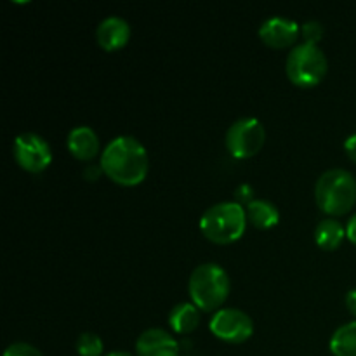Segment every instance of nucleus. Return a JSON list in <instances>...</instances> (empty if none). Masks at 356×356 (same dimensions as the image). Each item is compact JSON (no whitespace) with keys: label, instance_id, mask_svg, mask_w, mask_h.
<instances>
[{"label":"nucleus","instance_id":"f3484780","mask_svg":"<svg viewBox=\"0 0 356 356\" xmlns=\"http://www.w3.org/2000/svg\"><path fill=\"white\" fill-rule=\"evenodd\" d=\"M103 348V339L94 332H82L76 337V353L80 356H101Z\"/></svg>","mask_w":356,"mask_h":356},{"label":"nucleus","instance_id":"9b49d317","mask_svg":"<svg viewBox=\"0 0 356 356\" xmlns=\"http://www.w3.org/2000/svg\"><path fill=\"white\" fill-rule=\"evenodd\" d=\"M131 26L122 16H106L96 28V40L104 51H118L127 45Z\"/></svg>","mask_w":356,"mask_h":356},{"label":"nucleus","instance_id":"412c9836","mask_svg":"<svg viewBox=\"0 0 356 356\" xmlns=\"http://www.w3.org/2000/svg\"><path fill=\"white\" fill-rule=\"evenodd\" d=\"M101 172H103V167L101 165H87L86 169H83V177H86L87 181H97V177L101 176Z\"/></svg>","mask_w":356,"mask_h":356},{"label":"nucleus","instance_id":"0eeeda50","mask_svg":"<svg viewBox=\"0 0 356 356\" xmlns=\"http://www.w3.org/2000/svg\"><path fill=\"white\" fill-rule=\"evenodd\" d=\"M13 155L17 165L28 172H42L52 162L51 145L37 132H21L16 136Z\"/></svg>","mask_w":356,"mask_h":356},{"label":"nucleus","instance_id":"5701e85b","mask_svg":"<svg viewBox=\"0 0 356 356\" xmlns=\"http://www.w3.org/2000/svg\"><path fill=\"white\" fill-rule=\"evenodd\" d=\"M346 236L351 243L356 245V212L348 219V225H346Z\"/></svg>","mask_w":356,"mask_h":356},{"label":"nucleus","instance_id":"393cba45","mask_svg":"<svg viewBox=\"0 0 356 356\" xmlns=\"http://www.w3.org/2000/svg\"><path fill=\"white\" fill-rule=\"evenodd\" d=\"M106 356H134L132 353H129V351H122V350H117V351H110Z\"/></svg>","mask_w":356,"mask_h":356},{"label":"nucleus","instance_id":"2eb2a0df","mask_svg":"<svg viewBox=\"0 0 356 356\" xmlns=\"http://www.w3.org/2000/svg\"><path fill=\"white\" fill-rule=\"evenodd\" d=\"M346 238V226L337 219H323L315 228V242L325 250H334Z\"/></svg>","mask_w":356,"mask_h":356},{"label":"nucleus","instance_id":"a211bd4d","mask_svg":"<svg viewBox=\"0 0 356 356\" xmlns=\"http://www.w3.org/2000/svg\"><path fill=\"white\" fill-rule=\"evenodd\" d=\"M301 35L305 38V42L318 45V42L323 38V24L316 19L306 21L301 26Z\"/></svg>","mask_w":356,"mask_h":356},{"label":"nucleus","instance_id":"20e7f679","mask_svg":"<svg viewBox=\"0 0 356 356\" xmlns=\"http://www.w3.org/2000/svg\"><path fill=\"white\" fill-rule=\"evenodd\" d=\"M247 211L238 202H219L211 205L200 218V229L214 243H232L245 233Z\"/></svg>","mask_w":356,"mask_h":356},{"label":"nucleus","instance_id":"dca6fc26","mask_svg":"<svg viewBox=\"0 0 356 356\" xmlns=\"http://www.w3.org/2000/svg\"><path fill=\"white\" fill-rule=\"evenodd\" d=\"M329 348L334 356H356V320L337 327Z\"/></svg>","mask_w":356,"mask_h":356},{"label":"nucleus","instance_id":"aec40b11","mask_svg":"<svg viewBox=\"0 0 356 356\" xmlns=\"http://www.w3.org/2000/svg\"><path fill=\"white\" fill-rule=\"evenodd\" d=\"M252 191H254L252 186H249V184H240V186L235 190V197H236L235 202H238L240 205H242V202H245V204L249 205L250 202H252Z\"/></svg>","mask_w":356,"mask_h":356},{"label":"nucleus","instance_id":"6e6552de","mask_svg":"<svg viewBox=\"0 0 356 356\" xmlns=\"http://www.w3.org/2000/svg\"><path fill=\"white\" fill-rule=\"evenodd\" d=\"M211 332L229 344H242L254 334V322L238 308H221L211 318Z\"/></svg>","mask_w":356,"mask_h":356},{"label":"nucleus","instance_id":"4be33fe9","mask_svg":"<svg viewBox=\"0 0 356 356\" xmlns=\"http://www.w3.org/2000/svg\"><path fill=\"white\" fill-rule=\"evenodd\" d=\"M344 149H346L348 156L356 163V132L355 134L348 136V139L344 141Z\"/></svg>","mask_w":356,"mask_h":356},{"label":"nucleus","instance_id":"f8f14e48","mask_svg":"<svg viewBox=\"0 0 356 356\" xmlns=\"http://www.w3.org/2000/svg\"><path fill=\"white\" fill-rule=\"evenodd\" d=\"M66 145H68L70 153L75 159L83 160V162L96 159L97 153H99V138H97V132L89 125L73 127L68 132Z\"/></svg>","mask_w":356,"mask_h":356},{"label":"nucleus","instance_id":"b1692460","mask_svg":"<svg viewBox=\"0 0 356 356\" xmlns=\"http://www.w3.org/2000/svg\"><path fill=\"white\" fill-rule=\"evenodd\" d=\"M346 306H348V309H350L351 315H353L356 318V287L351 289V291H348Z\"/></svg>","mask_w":356,"mask_h":356},{"label":"nucleus","instance_id":"9d476101","mask_svg":"<svg viewBox=\"0 0 356 356\" xmlns=\"http://www.w3.org/2000/svg\"><path fill=\"white\" fill-rule=\"evenodd\" d=\"M138 356H179V343L165 329H146L136 341Z\"/></svg>","mask_w":356,"mask_h":356},{"label":"nucleus","instance_id":"f03ea898","mask_svg":"<svg viewBox=\"0 0 356 356\" xmlns=\"http://www.w3.org/2000/svg\"><path fill=\"white\" fill-rule=\"evenodd\" d=\"M232 282L228 273L218 263L198 264L190 275L188 292L191 302L202 312H218L229 296Z\"/></svg>","mask_w":356,"mask_h":356},{"label":"nucleus","instance_id":"f257e3e1","mask_svg":"<svg viewBox=\"0 0 356 356\" xmlns=\"http://www.w3.org/2000/svg\"><path fill=\"white\" fill-rule=\"evenodd\" d=\"M99 165L113 183L136 186L148 176L149 156L139 139L132 136H117L101 153Z\"/></svg>","mask_w":356,"mask_h":356},{"label":"nucleus","instance_id":"39448f33","mask_svg":"<svg viewBox=\"0 0 356 356\" xmlns=\"http://www.w3.org/2000/svg\"><path fill=\"white\" fill-rule=\"evenodd\" d=\"M329 70L325 52L320 45L301 42L296 44L287 54L285 72L289 80L298 87H315L323 80Z\"/></svg>","mask_w":356,"mask_h":356},{"label":"nucleus","instance_id":"ddd939ff","mask_svg":"<svg viewBox=\"0 0 356 356\" xmlns=\"http://www.w3.org/2000/svg\"><path fill=\"white\" fill-rule=\"evenodd\" d=\"M247 218L256 228L270 229L280 221V211L277 205L266 198H254L249 205H245Z\"/></svg>","mask_w":356,"mask_h":356},{"label":"nucleus","instance_id":"1a4fd4ad","mask_svg":"<svg viewBox=\"0 0 356 356\" xmlns=\"http://www.w3.org/2000/svg\"><path fill=\"white\" fill-rule=\"evenodd\" d=\"M301 35V26L285 16H271L259 26V37L266 45L275 49L294 47Z\"/></svg>","mask_w":356,"mask_h":356},{"label":"nucleus","instance_id":"423d86ee","mask_svg":"<svg viewBox=\"0 0 356 356\" xmlns=\"http://www.w3.org/2000/svg\"><path fill=\"white\" fill-rule=\"evenodd\" d=\"M225 143L235 159H250L266 143V131L256 117H242L229 125Z\"/></svg>","mask_w":356,"mask_h":356},{"label":"nucleus","instance_id":"6ab92c4d","mask_svg":"<svg viewBox=\"0 0 356 356\" xmlns=\"http://www.w3.org/2000/svg\"><path fill=\"white\" fill-rule=\"evenodd\" d=\"M3 356H44L38 348L28 343H13L3 351Z\"/></svg>","mask_w":356,"mask_h":356},{"label":"nucleus","instance_id":"7ed1b4c3","mask_svg":"<svg viewBox=\"0 0 356 356\" xmlns=\"http://www.w3.org/2000/svg\"><path fill=\"white\" fill-rule=\"evenodd\" d=\"M316 205L330 216H343L356 202V177L350 170L334 167L320 174L315 184Z\"/></svg>","mask_w":356,"mask_h":356},{"label":"nucleus","instance_id":"4468645a","mask_svg":"<svg viewBox=\"0 0 356 356\" xmlns=\"http://www.w3.org/2000/svg\"><path fill=\"white\" fill-rule=\"evenodd\" d=\"M200 323V309L193 302H177L169 312V325L177 334H190Z\"/></svg>","mask_w":356,"mask_h":356}]
</instances>
